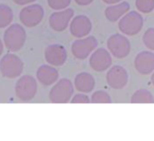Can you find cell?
<instances>
[{"label":"cell","mask_w":154,"mask_h":141,"mask_svg":"<svg viewBox=\"0 0 154 141\" xmlns=\"http://www.w3.org/2000/svg\"><path fill=\"white\" fill-rule=\"evenodd\" d=\"M132 104H153V94L147 89H139L131 97Z\"/></svg>","instance_id":"cell-18"},{"label":"cell","mask_w":154,"mask_h":141,"mask_svg":"<svg viewBox=\"0 0 154 141\" xmlns=\"http://www.w3.org/2000/svg\"><path fill=\"white\" fill-rule=\"evenodd\" d=\"M37 82L32 76L26 75L20 77L14 86L16 97L22 102H29L34 98L37 93Z\"/></svg>","instance_id":"cell-4"},{"label":"cell","mask_w":154,"mask_h":141,"mask_svg":"<svg viewBox=\"0 0 154 141\" xmlns=\"http://www.w3.org/2000/svg\"><path fill=\"white\" fill-rule=\"evenodd\" d=\"M43 16L44 9L39 4H33L25 6L19 14V19L21 22L28 28L37 26L42 21Z\"/></svg>","instance_id":"cell-6"},{"label":"cell","mask_w":154,"mask_h":141,"mask_svg":"<svg viewBox=\"0 0 154 141\" xmlns=\"http://www.w3.org/2000/svg\"><path fill=\"white\" fill-rule=\"evenodd\" d=\"M70 103L71 104H89L91 103V100L87 94H85V93H80L72 96Z\"/></svg>","instance_id":"cell-24"},{"label":"cell","mask_w":154,"mask_h":141,"mask_svg":"<svg viewBox=\"0 0 154 141\" xmlns=\"http://www.w3.org/2000/svg\"><path fill=\"white\" fill-rule=\"evenodd\" d=\"M49 6L53 10H63L66 9L69 4L71 0H47Z\"/></svg>","instance_id":"cell-23"},{"label":"cell","mask_w":154,"mask_h":141,"mask_svg":"<svg viewBox=\"0 0 154 141\" xmlns=\"http://www.w3.org/2000/svg\"><path fill=\"white\" fill-rule=\"evenodd\" d=\"M44 58L50 65L60 67L66 62L68 53L64 46L60 44H51L46 48L44 51Z\"/></svg>","instance_id":"cell-12"},{"label":"cell","mask_w":154,"mask_h":141,"mask_svg":"<svg viewBox=\"0 0 154 141\" xmlns=\"http://www.w3.org/2000/svg\"><path fill=\"white\" fill-rule=\"evenodd\" d=\"M90 100L92 104H111L112 103L110 94L107 92L102 91V90H98L93 93Z\"/></svg>","instance_id":"cell-20"},{"label":"cell","mask_w":154,"mask_h":141,"mask_svg":"<svg viewBox=\"0 0 154 141\" xmlns=\"http://www.w3.org/2000/svg\"><path fill=\"white\" fill-rule=\"evenodd\" d=\"M36 0H13V2L18 5H25V4H29L31 3H33Z\"/></svg>","instance_id":"cell-25"},{"label":"cell","mask_w":154,"mask_h":141,"mask_svg":"<svg viewBox=\"0 0 154 141\" xmlns=\"http://www.w3.org/2000/svg\"><path fill=\"white\" fill-rule=\"evenodd\" d=\"M98 45L97 40L94 36L79 38L71 45V52L78 59L87 58Z\"/></svg>","instance_id":"cell-8"},{"label":"cell","mask_w":154,"mask_h":141,"mask_svg":"<svg viewBox=\"0 0 154 141\" xmlns=\"http://www.w3.org/2000/svg\"><path fill=\"white\" fill-rule=\"evenodd\" d=\"M143 40L146 48L154 50V28H149L146 30L143 36Z\"/></svg>","instance_id":"cell-22"},{"label":"cell","mask_w":154,"mask_h":141,"mask_svg":"<svg viewBox=\"0 0 154 141\" xmlns=\"http://www.w3.org/2000/svg\"><path fill=\"white\" fill-rule=\"evenodd\" d=\"M111 53L106 49L100 48L93 51L89 58L90 68L97 72L106 71L112 65Z\"/></svg>","instance_id":"cell-9"},{"label":"cell","mask_w":154,"mask_h":141,"mask_svg":"<svg viewBox=\"0 0 154 141\" xmlns=\"http://www.w3.org/2000/svg\"><path fill=\"white\" fill-rule=\"evenodd\" d=\"M135 5L139 12L149 14L154 9V0H135Z\"/></svg>","instance_id":"cell-21"},{"label":"cell","mask_w":154,"mask_h":141,"mask_svg":"<svg viewBox=\"0 0 154 141\" xmlns=\"http://www.w3.org/2000/svg\"><path fill=\"white\" fill-rule=\"evenodd\" d=\"M106 81L114 89H123L128 82V73L122 66L112 67L106 74Z\"/></svg>","instance_id":"cell-11"},{"label":"cell","mask_w":154,"mask_h":141,"mask_svg":"<svg viewBox=\"0 0 154 141\" xmlns=\"http://www.w3.org/2000/svg\"><path fill=\"white\" fill-rule=\"evenodd\" d=\"M95 78L94 76L88 72H81L78 74L74 80L75 88L80 93H90L94 90L95 87Z\"/></svg>","instance_id":"cell-16"},{"label":"cell","mask_w":154,"mask_h":141,"mask_svg":"<svg viewBox=\"0 0 154 141\" xmlns=\"http://www.w3.org/2000/svg\"><path fill=\"white\" fill-rule=\"evenodd\" d=\"M36 77L38 81L43 86H51L59 78L58 70L50 65H42L36 72Z\"/></svg>","instance_id":"cell-15"},{"label":"cell","mask_w":154,"mask_h":141,"mask_svg":"<svg viewBox=\"0 0 154 141\" xmlns=\"http://www.w3.org/2000/svg\"><path fill=\"white\" fill-rule=\"evenodd\" d=\"M151 81H152V85L154 86V71L153 73H152V76H151Z\"/></svg>","instance_id":"cell-29"},{"label":"cell","mask_w":154,"mask_h":141,"mask_svg":"<svg viewBox=\"0 0 154 141\" xmlns=\"http://www.w3.org/2000/svg\"><path fill=\"white\" fill-rule=\"evenodd\" d=\"M107 48L114 57L117 58H124L127 57L131 51V43L125 35L116 33L108 38Z\"/></svg>","instance_id":"cell-7"},{"label":"cell","mask_w":154,"mask_h":141,"mask_svg":"<svg viewBox=\"0 0 154 141\" xmlns=\"http://www.w3.org/2000/svg\"><path fill=\"white\" fill-rule=\"evenodd\" d=\"M92 30V22L90 19L83 14L75 16L69 24L70 33L76 38L86 37Z\"/></svg>","instance_id":"cell-13"},{"label":"cell","mask_w":154,"mask_h":141,"mask_svg":"<svg viewBox=\"0 0 154 141\" xmlns=\"http://www.w3.org/2000/svg\"><path fill=\"white\" fill-rule=\"evenodd\" d=\"M23 70L22 59L14 54H6L0 60V72L4 77L16 78L20 76Z\"/></svg>","instance_id":"cell-5"},{"label":"cell","mask_w":154,"mask_h":141,"mask_svg":"<svg viewBox=\"0 0 154 141\" xmlns=\"http://www.w3.org/2000/svg\"><path fill=\"white\" fill-rule=\"evenodd\" d=\"M104 3L107 4H117L119 3L121 0H102Z\"/></svg>","instance_id":"cell-27"},{"label":"cell","mask_w":154,"mask_h":141,"mask_svg":"<svg viewBox=\"0 0 154 141\" xmlns=\"http://www.w3.org/2000/svg\"><path fill=\"white\" fill-rule=\"evenodd\" d=\"M26 40V32L24 28L18 24L14 23L7 27L4 32V43L8 50L13 52L20 50Z\"/></svg>","instance_id":"cell-1"},{"label":"cell","mask_w":154,"mask_h":141,"mask_svg":"<svg viewBox=\"0 0 154 141\" xmlns=\"http://www.w3.org/2000/svg\"><path fill=\"white\" fill-rule=\"evenodd\" d=\"M130 10V4L128 2H121L112 5H109L105 10V15L109 22H115L120 20Z\"/></svg>","instance_id":"cell-17"},{"label":"cell","mask_w":154,"mask_h":141,"mask_svg":"<svg viewBox=\"0 0 154 141\" xmlns=\"http://www.w3.org/2000/svg\"><path fill=\"white\" fill-rule=\"evenodd\" d=\"M143 26V18L136 11L126 13L118 22V28L122 33L128 36H134L139 33Z\"/></svg>","instance_id":"cell-3"},{"label":"cell","mask_w":154,"mask_h":141,"mask_svg":"<svg viewBox=\"0 0 154 141\" xmlns=\"http://www.w3.org/2000/svg\"><path fill=\"white\" fill-rule=\"evenodd\" d=\"M3 50H4V45H3V42H2V40H1V39H0V56H1L2 53H3Z\"/></svg>","instance_id":"cell-28"},{"label":"cell","mask_w":154,"mask_h":141,"mask_svg":"<svg viewBox=\"0 0 154 141\" xmlns=\"http://www.w3.org/2000/svg\"><path fill=\"white\" fill-rule=\"evenodd\" d=\"M134 67L142 75H149L154 71V53L142 51L135 57Z\"/></svg>","instance_id":"cell-14"},{"label":"cell","mask_w":154,"mask_h":141,"mask_svg":"<svg viewBox=\"0 0 154 141\" xmlns=\"http://www.w3.org/2000/svg\"><path fill=\"white\" fill-rule=\"evenodd\" d=\"M79 5H82V6H84V5H88V4H90L94 0H74Z\"/></svg>","instance_id":"cell-26"},{"label":"cell","mask_w":154,"mask_h":141,"mask_svg":"<svg viewBox=\"0 0 154 141\" xmlns=\"http://www.w3.org/2000/svg\"><path fill=\"white\" fill-rule=\"evenodd\" d=\"M74 94L72 82L68 78H61L51 89L49 98L53 104H67L70 102Z\"/></svg>","instance_id":"cell-2"},{"label":"cell","mask_w":154,"mask_h":141,"mask_svg":"<svg viewBox=\"0 0 154 141\" xmlns=\"http://www.w3.org/2000/svg\"><path fill=\"white\" fill-rule=\"evenodd\" d=\"M74 15V10L72 8H66L55 12L51 14L49 19L50 26L56 32H63L67 29L71 19Z\"/></svg>","instance_id":"cell-10"},{"label":"cell","mask_w":154,"mask_h":141,"mask_svg":"<svg viewBox=\"0 0 154 141\" xmlns=\"http://www.w3.org/2000/svg\"><path fill=\"white\" fill-rule=\"evenodd\" d=\"M13 19L14 14L12 9L5 4H0V28L9 26Z\"/></svg>","instance_id":"cell-19"}]
</instances>
